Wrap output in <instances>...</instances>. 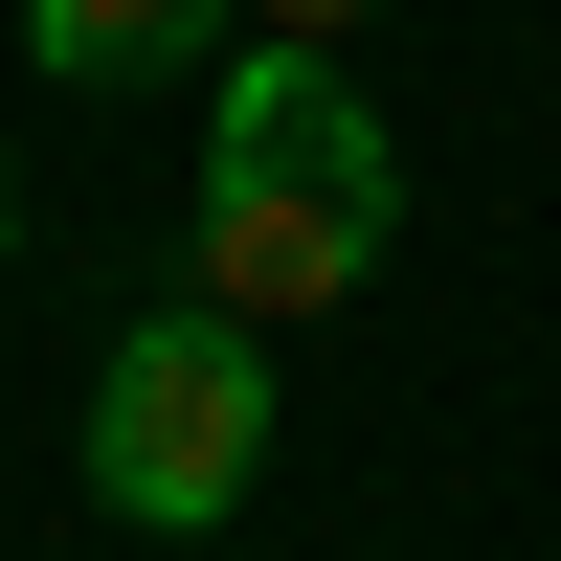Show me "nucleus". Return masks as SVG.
<instances>
[{
    "label": "nucleus",
    "instance_id": "nucleus-1",
    "mask_svg": "<svg viewBox=\"0 0 561 561\" xmlns=\"http://www.w3.org/2000/svg\"><path fill=\"white\" fill-rule=\"evenodd\" d=\"M382 225H404V158L337 90V45H248L225 113H203V293L225 314H337L382 270Z\"/></svg>",
    "mask_w": 561,
    "mask_h": 561
},
{
    "label": "nucleus",
    "instance_id": "nucleus-2",
    "mask_svg": "<svg viewBox=\"0 0 561 561\" xmlns=\"http://www.w3.org/2000/svg\"><path fill=\"white\" fill-rule=\"evenodd\" d=\"M248 472H270V314H225V293L135 314L113 382H90V494H113L135 539H203Z\"/></svg>",
    "mask_w": 561,
    "mask_h": 561
},
{
    "label": "nucleus",
    "instance_id": "nucleus-3",
    "mask_svg": "<svg viewBox=\"0 0 561 561\" xmlns=\"http://www.w3.org/2000/svg\"><path fill=\"white\" fill-rule=\"evenodd\" d=\"M180 23H203V0H23V45H45L68 90H113V68H158Z\"/></svg>",
    "mask_w": 561,
    "mask_h": 561
},
{
    "label": "nucleus",
    "instance_id": "nucleus-4",
    "mask_svg": "<svg viewBox=\"0 0 561 561\" xmlns=\"http://www.w3.org/2000/svg\"><path fill=\"white\" fill-rule=\"evenodd\" d=\"M248 23H270V45H337V23H382V0H248Z\"/></svg>",
    "mask_w": 561,
    "mask_h": 561
},
{
    "label": "nucleus",
    "instance_id": "nucleus-5",
    "mask_svg": "<svg viewBox=\"0 0 561 561\" xmlns=\"http://www.w3.org/2000/svg\"><path fill=\"white\" fill-rule=\"evenodd\" d=\"M0 225H23V180H0Z\"/></svg>",
    "mask_w": 561,
    "mask_h": 561
}]
</instances>
